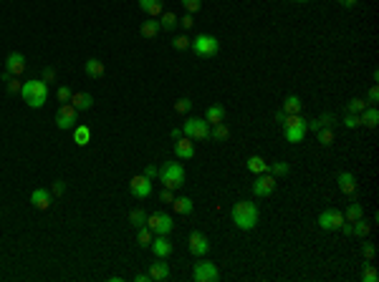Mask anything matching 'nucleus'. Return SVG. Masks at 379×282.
<instances>
[{
    "label": "nucleus",
    "instance_id": "a18cd8bd",
    "mask_svg": "<svg viewBox=\"0 0 379 282\" xmlns=\"http://www.w3.org/2000/svg\"><path fill=\"white\" fill-rule=\"evenodd\" d=\"M374 252H377V249H374V244H372V242H364V244H362V255H364V260H367V262H372V260H374Z\"/></svg>",
    "mask_w": 379,
    "mask_h": 282
},
{
    "label": "nucleus",
    "instance_id": "7c9ffc66",
    "mask_svg": "<svg viewBox=\"0 0 379 282\" xmlns=\"http://www.w3.org/2000/svg\"><path fill=\"white\" fill-rule=\"evenodd\" d=\"M129 224H131V227H137V230L144 227V224H147V212L139 209V207L131 209V212H129Z\"/></svg>",
    "mask_w": 379,
    "mask_h": 282
},
{
    "label": "nucleus",
    "instance_id": "37998d69",
    "mask_svg": "<svg viewBox=\"0 0 379 282\" xmlns=\"http://www.w3.org/2000/svg\"><path fill=\"white\" fill-rule=\"evenodd\" d=\"M190 108H192V101H190V98H180V101L175 103V111H177V114H187Z\"/></svg>",
    "mask_w": 379,
    "mask_h": 282
},
{
    "label": "nucleus",
    "instance_id": "de8ad7c7",
    "mask_svg": "<svg viewBox=\"0 0 379 282\" xmlns=\"http://www.w3.org/2000/svg\"><path fill=\"white\" fill-rule=\"evenodd\" d=\"M71 94H73V91H71L68 86H59V91H56V98H59L61 103H66V101L71 98Z\"/></svg>",
    "mask_w": 379,
    "mask_h": 282
},
{
    "label": "nucleus",
    "instance_id": "4468645a",
    "mask_svg": "<svg viewBox=\"0 0 379 282\" xmlns=\"http://www.w3.org/2000/svg\"><path fill=\"white\" fill-rule=\"evenodd\" d=\"M149 247H152V252H154V257H157V260H159V257H162V260H167V257L172 255V249H175L172 242L167 239V235H157V237H152V244H149Z\"/></svg>",
    "mask_w": 379,
    "mask_h": 282
},
{
    "label": "nucleus",
    "instance_id": "5fc2aeb1",
    "mask_svg": "<svg viewBox=\"0 0 379 282\" xmlns=\"http://www.w3.org/2000/svg\"><path fill=\"white\" fill-rule=\"evenodd\" d=\"M192 25H195V18H192V13H187L182 18V28H192Z\"/></svg>",
    "mask_w": 379,
    "mask_h": 282
},
{
    "label": "nucleus",
    "instance_id": "423d86ee",
    "mask_svg": "<svg viewBox=\"0 0 379 282\" xmlns=\"http://www.w3.org/2000/svg\"><path fill=\"white\" fill-rule=\"evenodd\" d=\"M182 136L187 139H195V141H202L210 136V124L205 119H197V116H190L182 126Z\"/></svg>",
    "mask_w": 379,
    "mask_h": 282
},
{
    "label": "nucleus",
    "instance_id": "a19ab883",
    "mask_svg": "<svg viewBox=\"0 0 379 282\" xmlns=\"http://www.w3.org/2000/svg\"><path fill=\"white\" fill-rule=\"evenodd\" d=\"M172 48L187 50V48H190V38H187V36H175V38H172Z\"/></svg>",
    "mask_w": 379,
    "mask_h": 282
},
{
    "label": "nucleus",
    "instance_id": "dca6fc26",
    "mask_svg": "<svg viewBox=\"0 0 379 282\" xmlns=\"http://www.w3.org/2000/svg\"><path fill=\"white\" fill-rule=\"evenodd\" d=\"M5 71L10 73V76H20L23 71H25V58H23V53H10L8 58H5Z\"/></svg>",
    "mask_w": 379,
    "mask_h": 282
},
{
    "label": "nucleus",
    "instance_id": "b1692460",
    "mask_svg": "<svg viewBox=\"0 0 379 282\" xmlns=\"http://www.w3.org/2000/svg\"><path fill=\"white\" fill-rule=\"evenodd\" d=\"M73 141H76L78 146H86L89 141H91V129L84 126V124H81V126L76 124V126H73Z\"/></svg>",
    "mask_w": 379,
    "mask_h": 282
},
{
    "label": "nucleus",
    "instance_id": "20e7f679",
    "mask_svg": "<svg viewBox=\"0 0 379 282\" xmlns=\"http://www.w3.org/2000/svg\"><path fill=\"white\" fill-rule=\"evenodd\" d=\"M309 126H306V119L301 114H286L283 119V134H286V141L288 144H299V141H304Z\"/></svg>",
    "mask_w": 379,
    "mask_h": 282
},
{
    "label": "nucleus",
    "instance_id": "e433bc0d",
    "mask_svg": "<svg viewBox=\"0 0 379 282\" xmlns=\"http://www.w3.org/2000/svg\"><path fill=\"white\" fill-rule=\"evenodd\" d=\"M152 237H154V232L147 227V224L137 230V242H139V247H149V244H152Z\"/></svg>",
    "mask_w": 379,
    "mask_h": 282
},
{
    "label": "nucleus",
    "instance_id": "c85d7f7f",
    "mask_svg": "<svg viewBox=\"0 0 379 282\" xmlns=\"http://www.w3.org/2000/svg\"><path fill=\"white\" fill-rule=\"evenodd\" d=\"M139 31H142V36L144 38H154V36H159V31H162V25H159V20H144L142 23V28H139Z\"/></svg>",
    "mask_w": 379,
    "mask_h": 282
},
{
    "label": "nucleus",
    "instance_id": "603ef678",
    "mask_svg": "<svg viewBox=\"0 0 379 282\" xmlns=\"http://www.w3.org/2000/svg\"><path fill=\"white\" fill-rule=\"evenodd\" d=\"M41 78H43L46 83L56 81V68H51V66H48V68H43V76H41Z\"/></svg>",
    "mask_w": 379,
    "mask_h": 282
},
{
    "label": "nucleus",
    "instance_id": "f704fd0d",
    "mask_svg": "<svg viewBox=\"0 0 379 282\" xmlns=\"http://www.w3.org/2000/svg\"><path fill=\"white\" fill-rule=\"evenodd\" d=\"M177 23H180V20H177V15H175V13H170V10L159 15V25H162V31H172V28H177Z\"/></svg>",
    "mask_w": 379,
    "mask_h": 282
},
{
    "label": "nucleus",
    "instance_id": "ddd939ff",
    "mask_svg": "<svg viewBox=\"0 0 379 282\" xmlns=\"http://www.w3.org/2000/svg\"><path fill=\"white\" fill-rule=\"evenodd\" d=\"M129 191H131V196H137V199H147V196L152 194V179H147L144 174L134 177L129 182Z\"/></svg>",
    "mask_w": 379,
    "mask_h": 282
},
{
    "label": "nucleus",
    "instance_id": "cd10ccee",
    "mask_svg": "<svg viewBox=\"0 0 379 282\" xmlns=\"http://www.w3.org/2000/svg\"><path fill=\"white\" fill-rule=\"evenodd\" d=\"M84 71H86L91 78H101V76H104V63H101L99 58H89V61L84 63Z\"/></svg>",
    "mask_w": 379,
    "mask_h": 282
},
{
    "label": "nucleus",
    "instance_id": "9b49d317",
    "mask_svg": "<svg viewBox=\"0 0 379 282\" xmlns=\"http://www.w3.org/2000/svg\"><path fill=\"white\" fill-rule=\"evenodd\" d=\"M278 187V179L273 174H255V182H253V194L255 196H270Z\"/></svg>",
    "mask_w": 379,
    "mask_h": 282
},
{
    "label": "nucleus",
    "instance_id": "9d476101",
    "mask_svg": "<svg viewBox=\"0 0 379 282\" xmlns=\"http://www.w3.org/2000/svg\"><path fill=\"white\" fill-rule=\"evenodd\" d=\"M341 224H344V212L339 209H323L318 214V227L321 230H326V232H334V230H341Z\"/></svg>",
    "mask_w": 379,
    "mask_h": 282
},
{
    "label": "nucleus",
    "instance_id": "680f3d73",
    "mask_svg": "<svg viewBox=\"0 0 379 282\" xmlns=\"http://www.w3.org/2000/svg\"><path fill=\"white\" fill-rule=\"evenodd\" d=\"M293 3H309V0H293Z\"/></svg>",
    "mask_w": 379,
    "mask_h": 282
},
{
    "label": "nucleus",
    "instance_id": "6e6d98bb",
    "mask_svg": "<svg viewBox=\"0 0 379 282\" xmlns=\"http://www.w3.org/2000/svg\"><path fill=\"white\" fill-rule=\"evenodd\" d=\"M341 230H344V235H354V227H351V222H346V219L341 224Z\"/></svg>",
    "mask_w": 379,
    "mask_h": 282
},
{
    "label": "nucleus",
    "instance_id": "864d4df0",
    "mask_svg": "<svg viewBox=\"0 0 379 282\" xmlns=\"http://www.w3.org/2000/svg\"><path fill=\"white\" fill-rule=\"evenodd\" d=\"M157 172H159V169H157L154 164H149V166L144 169V177H147V179H154V177H157Z\"/></svg>",
    "mask_w": 379,
    "mask_h": 282
},
{
    "label": "nucleus",
    "instance_id": "052dcab7",
    "mask_svg": "<svg viewBox=\"0 0 379 282\" xmlns=\"http://www.w3.org/2000/svg\"><path fill=\"white\" fill-rule=\"evenodd\" d=\"M182 136V129H172V139H180Z\"/></svg>",
    "mask_w": 379,
    "mask_h": 282
},
{
    "label": "nucleus",
    "instance_id": "bf43d9fd",
    "mask_svg": "<svg viewBox=\"0 0 379 282\" xmlns=\"http://www.w3.org/2000/svg\"><path fill=\"white\" fill-rule=\"evenodd\" d=\"M276 119H278V121L283 124V119H286V114H283V108H281V111H276Z\"/></svg>",
    "mask_w": 379,
    "mask_h": 282
},
{
    "label": "nucleus",
    "instance_id": "49530a36",
    "mask_svg": "<svg viewBox=\"0 0 379 282\" xmlns=\"http://www.w3.org/2000/svg\"><path fill=\"white\" fill-rule=\"evenodd\" d=\"M367 103L369 106H377L379 103V89H377V83H374V86L369 89V94H367Z\"/></svg>",
    "mask_w": 379,
    "mask_h": 282
},
{
    "label": "nucleus",
    "instance_id": "4be33fe9",
    "mask_svg": "<svg viewBox=\"0 0 379 282\" xmlns=\"http://www.w3.org/2000/svg\"><path fill=\"white\" fill-rule=\"evenodd\" d=\"M359 124L362 126H369V129H374L379 124V111H377V106H367L362 111V114H359Z\"/></svg>",
    "mask_w": 379,
    "mask_h": 282
},
{
    "label": "nucleus",
    "instance_id": "a211bd4d",
    "mask_svg": "<svg viewBox=\"0 0 379 282\" xmlns=\"http://www.w3.org/2000/svg\"><path fill=\"white\" fill-rule=\"evenodd\" d=\"M51 191L48 189H43V187H38V189H33L31 191V204L36 207V209H48L51 207Z\"/></svg>",
    "mask_w": 379,
    "mask_h": 282
},
{
    "label": "nucleus",
    "instance_id": "c9c22d12",
    "mask_svg": "<svg viewBox=\"0 0 379 282\" xmlns=\"http://www.w3.org/2000/svg\"><path fill=\"white\" fill-rule=\"evenodd\" d=\"M316 139H318V144L331 146V144H334V131H331L329 126H321V129L316 131Z\"/></svg>",
    "mask_w": 379,
    "mask_h": 282
},
{
    "label": "nucleus",
    "instance_id": "aec40b11",
    "mask_svg": "<svg viewBox=\"0 0 379 282\" xmlns=\"http://www.w3.org/2000/svg\"><path fill=\"white\" fill-rule=\"evenodd\" d=\"M68 103H71L73 108H78V111H89V108L94 106V96H91V94H71Z\"/></svg>",
    "mask_w": 379,
    "mask_h": 282
},
{
    "label": "nucleus",
    "instance_id": "6ab92c4d",
    "mask_svg": "<svg viewBox=\"0 0 379 282\" xmlns=\"http://www.w3.org/2000/svg\"><path fill=\"white\" fill-rule=\"evenodd\" d=\"M149 277L157 280V282L167 280V277H170V265L159 257V262H152V265H149Z\"/></svg>",
    "mask_w": 379,
    "mask_h": 282
},
{
    "label": "nucleus",
    "instance_id": "c03bdc74",
    "mask_svg": "<svg viewBox=\"0 0 379 282\" xmlns=\"http://www.w3.org/2000/svg\"><path fill=\"white\" fill-rule=\"evenodd\" d=\"M344 126H346V129L362 126V124H359V114H346V116H344Z\"/></svg>",
    "mask_w": 379,
    "mask_h": 282
},
{
    "label": "nucleus",
    "instance_id": "473e14b6",
    "mask_svg": "<svg viewBox=\"0 0 379 282\" xmlns=\"http://www.w3.org/2000/svg\"><path fill=\"white\" fill-rule=\"evenodd\" d=\"M291 172V164L288 161H276V164H268V174H273L276 179L278 177H286Z\"/></svg>",
    "mask_w": 379,
    "mask_h": 282
},
{
    "label": "nucleus",
    "instance_id": "393cba45",
    "mask_svg": "<svg viewBox=\"0 0 379 282\" xmlns=\"http://www.w3.org/2000/svg\"><path fill=\"white\" fill-rule=\"evenodd\" d=\"M172 207H175L177 214H192V209H195L190 196H177V199H172Z\"/></svg>",
    "mask_w": 379,
    "mask_h": 282
},
{
    "label": "nucleus",
    "instance_id": "39448f33",
    "mask_svg": "<svg viewBox=\"0 0 379 282\" xmlns=\"http://www.w3.org/2000/svg\"><path fill=\"white\" fill-rule=\"evenodd\" d=\"M190 48H192V53L200 55V58H212V55L220 53V41L210 33H200L190 41Z\"/></svg>",
    "mask_w": 379,
    "mask_h": 282
},
{
    "label": "nucleus",
    "instance_id": "c756f323",
    "mask_svg": "<svg viewBox=\"0 0 379 282\" xmlns=\"http://www.w3.org/2000/svg\"><path fill=\"white\" fill-rule=\"evenodd\" d=\"M364 217V207L359 204V202H351L349 207H346V212H344V219L346 222H357V219H362Z\"/></svg>",
    "mask_w": 379,
    "mask_h": 282
},
{
    "label": "nucleus",
    "instance_id": "4d7b16f0",
    "mask_svg": "<svg viewBox=\"0 0 379 282\" xmlns=\"http://www.w3.org/2000/svg\"><path fill=\"white\" fill-rule=\"evenodd\" d=\"M149 280H152L149 272H147V275H142V272H139V275H134V282H149Z\"/></svg>",
    "mask_w": 379,
    "mask_h": 282
},
{
    "label": "nucleus",
    "instance_id": "09e8293b",
    "mask_svg": "<svg viewBox=\"0 0 379 282\" xmlns=\"http://www.w3.org/2000/svg\"><path fill=\"white\" fill-rule=\"evenodd\" d=\"M63 191H66V182H63V179H56V182H53V187H51V194L61 196Z\"/></svg>",
    "mask_w": 379,
    "mask_h": 282
},
{
    "label": "nucleus",
    "instance_id": "f3484780",
    "mask_svg": "<svg viewBox=\"0 0 379 282\" xmlns=\"http://www.w3.org/2000/svg\"><path fill=\"white\" fill-rule=\"evenodd\" d=\"M339 189H341V194H346V196H354L357 194V179H354V174L351 172H339Z\"/></svg>",
    "mask_w": 379,
    "mask_h": 282
},
{
    "label": "nucleus",
    "instance_id": "5701e85b",
    "mask_svg": "<svg viewBox=\"0 0 379 282\" xmlns=\"http://www.w3.org/2000/svg\"><path fill=\"white\" fill-rule=\"evenodd\" d=\"M301 108H304V101L296 96V94L286 96V101H283V114H301Z\"/></svg>",
    "mask_w": 379,
    "mask_h": 282
},
{
    "label": "nucleus",
    "instance_id": "79ce46f5",
    "mask_svg": "<svg viewBox=\"0 0 379 282\" xmlns=\"http://www.w3.org/2000/svg\"><path fill=\"white\" fill-rule=\"evenodd\" d=\"M182 8H185L187 13H197V10L202 8V0H182Z\"/></svg>",
    "mask_w": 379,
    "mask_h": 282
},
{
    "label": "nucleus",
    "instance_id": "2eb2a0df",
    "mask_svg": "<svg viewBox=\"0 0 379 282\" xmlns=\"http://www.w3.org/2000/svg\"><path fill=\"white\" fill-rule=\"evenodd\" d=\"M175 156H177V159H192V156H195V144H192V139L180 136V139L175 141Z\"/></svg>",
    "mask_w": 379,
    "mask_h": 282
},
{
    "label": "nucleus",
    "instance_id": "a878e982",
    "mask_svg": "<svg viewBox=\"0 0 379 282\" xmlns=\"http://www.w3.org/2000/svg\"><path fill=\"white\" fill-rule=\"evenodd\" d=\"M139 8L144 13H149L152 18H159L162 15V0H139Z\"/></svg>",
    "mask_w": 379,
    "mask_h": 282
},
{
    "label": "nucleus",
    "instance_id": "0eeeda50",
    "mask_svg": "<svg viewBox=\"0 0 379 282\" xmlns=\"http://www.w3.org/2000/svg\"><path fill=\"white\" fill-rule=\"evenodd\" d=\"M147 227L154 235H170L175 230V222L167 212H154V214H147Z\"/></svg>",
    "mask_w": 379,
    "mask_h": 282
},
{
    "label": "nucleus",
    "instance_id": "72a5a7b5",
    "mask_svg": "<svg viewBox=\"0 0 379 282\" xmlns=\"http://www.w3.org/2000/svg\"><path fill=\"white\" fill-rule=\"evenodd\" d=\"M210 136L215 139V141H225L228 136H230V129L220 121V124H215V126H210Z\"/></svg>",
    "mask_w": 379,
    "mask_h": 282
},
{
    "label": "nucleus",
    "instance_id": "13d9d810",
    "mask_svg": "<svg viewBox=\"0 0 379 282\" xmlns=\"http://www.w3.org/2000/svg\"><path fill=\"white\" fill-rule=\"evenodd\" d=\"M339 3H341L344 8H354V5L359 3V0H339Z\"/></svg>",
    "mask_w": 379,
    "mask_h": 282
},
{
    "label": "nucleus",
    "instance_id": "3c124183",
    "mask_svg": "<svg viewBox=\"0 0 379 282\" xmlns=\"http://www.w3.org/2000/svg\"><path fill=\"white\" fill-rule=\"evenodd\" d=\"M318 124H321V126H329V129H331V126L336 124V121H334V114H329V111H326V114H321V116H318Z\"/></svg>",
    "mask_w": 379,
    "mask_h": 282
},
{
    "label": "nucleus",
    "instance_id": "f03ea898",
    "mask_svg": "<svg viewBox=\"0 0 379 282\" xmlns=\"http://www.w3.org/2000/svg\"><path fill=\"white\" fill-rule=\"evenodd\" d=\"M20 96L31 108H41L48 101V83L43 78H31L20 86Z\"/></svg>",
    "mask_w": 379,
    "mask_h": 282
},
{
    "label": "nucleus",
    "instance_id": "8fccbe9b",
    "mask_svg": "<svg viewBox=\"0 0 379 282\" xmlns=\"http://www.w3.org/2000/svg\"><path fill=\"white\" fill-rule=\"evenodd\" d=\"M172 199H175V194H172V189H162L159 191V202H165V204H172Z\"/></svg>",
    "mask_w": 379,
    "mask_h": 282
},
{
    "label": "nucleus",
    "instance_id": "7ed1b4c3",
    "mask_svg": "<svg viewBox=\"0 0 379 282\" xmlns=\"http://www.w3.org/2000/svg\"><path fill=\"white\" fill-rule=\"evenodd\" d=\"M157 177H159L162 187H167V189H172V191L185 187V169H182V164H177V161L162 164V169L157 172Z\"/></svg>",
    "mask_w": 379,
    "mask_h": 282
},
{
    "label": "nucleus",
    "instance_id": "bb28decb",
    "mask_svg": "<svg viewBox=\"0 0 379 282\" xmlns=\"http://www.w3.org/2000/svg\"><path fill=\"white\" fill-rule=\"evenodd\" d=\"M248 169H251L253 174H265V172H268V161H265L263 156L253 154V156L248 159Z\"/></svg>",
    "mask_w": 379,
    "mask_h": 282
},
{
    "label": "nucleus",
    "instance_id": "f257e3e1",
    "mask_svg": "<svg viewBox=\"0 0 379 282\" xmlns=\"http://www.w3.org/2000/svg\"><path fill=\"white\" fill-rule=\"evenodd\" d=\"M230 217H233V224H235L238 230H243V232H251V230H255V224H258V219H260V209H258V204H255V202L240 199V202H235V204H233Z\"/></svg>",
    "mask_w": 379,
    "mask_h": 282
},
{
    "label": "nucleus",
    "instance_id": "1a4fd4ad",
    "mask_svg": "<svg viewBox=\"0 0 379 282\" xmlns=\"http://www.w3.org/2000/svg\"><path fill=\"white\" fill-rule=\"evenodd\" d=\"M76 124H78V108H73L68 101L61 103L59 111H56V126L61 131H66V129H73Z\"/></svg>",
    "mask_w": 379,
    "mask_h": 282
},
{
    "label": "nucleus",
    "instance_id": "412c9836",
    "mask_svg": "<svg viewBox=\"0 0 379 282\" xmlns=\"http://www.w3.org/2000/svg\"><path fill=\"white\" fill-rule=\"evenodd\" d=\"M205 121H207L210 126H215V124L225 121V108H223L220 103H212V106H207V111H205Z\"/></svg>",
    "mask_w": 379,
    "mask_h": 282
},
{
    "label": "nucleus",
    "instance_id": "4c0bfd02",
    "mask_svg": "<svg viewBox=\"0 0 379 282\" xmlns=\"http://www.w3.org/2000/svg\"><path fill=\"white\" fill-rule=\"evenodd\" d=\"M367 106H369V103H367L364 98H351V101L346 103V114H362Z\"/></svg>",
    "mask_w": 379,
    "mask_h": 282
},
{
    "label": "nucleus",
    "instance_id": "f8f14e48",
    "mask_svg": "<svg viewBox=\"0 0 379 282\" xmlns=\"http://www.w3.org/2000/svg\"><path fill=\"white\" fill-rule=\"evenodd\" d=\"M187 247H190V252H192L195 257H205L207 255V249H210V242H207V237L202 235V232H190V237H187Z\"/></svg>",
    "mask_w": 379,
    "mask_h": 282
},
{
    "label": "nucleus",
    "instance_id": "2f4dec72",
    "mask_svg": "<svg viewBox=\"0 0 379 282\" xmlns=\"http://www.w3.org/2000/svg\"><path fill=\"white\" fill-rule=\"evenodd\" d=\"M18 78H20V76H10L8 71H3V81H5V86H8V94H10V96L20 94V86H23V83H20Z\"/></svg>",
    "mask_w": 379,
    "mask_h": 282
},
{
    "label": "nucleus",
    "instance_id": "58836bf2",
    "mask_svg": "<svg viewBox=\"0 0 379 282\" xmlns=\"http://www.w3.org/2000/svg\"><path fill=\"white\" fill-rule=\"evenodd\" d=\"M362 280H364V282H377V280H379V275H377V270H374L372 262H364V267H362Z\"/></svg>",
    "mask_w": 379,
    "mask_h": 282
},
{
    "label": "nucleus",
    "instance_id": "ea45409f",
    "mask_svg": "<svg viewBox=\"0 0 379 282\" xmlns=\"http://www.w3.org/2000/svg\"><path fill=\"white\" fill-rule=\"evenodd\" d=\"M351 227H354V235H357V237H362V239L369 235V224L364 222V217H362V219H357V222H351Z\"/></svg>",
    "mask_w": 379,
    "mask_h": 282
},
{
    "label": "nucleus",
    "instance_id": "6e6552de",
    "mask_svg": "<svg viewBox=\"0 0 379 282\" xmlns=\"http://www.w3.org/2000/svg\"><path fill=\"white\" fill-rule=\"evenodd\" d=\"M192 280L195 282H218L220 280V270L215 262H195L192 267Z\"/></svg>",
    "mask_w": 379,
    "mask_h": 282
}]
</instances>
